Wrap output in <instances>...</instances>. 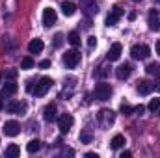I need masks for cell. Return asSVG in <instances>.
<instances>
[{"label":"cell","mask_w":160,"mask_h":158,"mask_svg":"<svg viewBox=\"0 0 160 158\" xmlns=\"http://www.w3.org/2000/svg\"><path fill=\"white\" fill-rule=\"evenodd\" d=\"M110 97H112V86H110V84L101 82V84L95 86V89H93V99H97V101H108Z\"/></svg>","instance_id":"cell-1"},{"label":"cell","mask_w":160,"mask_h":158,"mask_svg":"<svg viewBox=\"0 0 160 158\" xmlns=\"http://www.w3.org/2000/svg\"><path fill=\"white\" fill-rule=\"evenodd\" d=\"M97 121H99V125H101L102 128H108V126L114 125V121H116V114H114L112 110H108V108H102V110L97 114Z\"/></svg>","instance_id":"cell-2"},{"label":"cell","mask_w":160,"mask_h":158,"mask_svg":"<svg viewBox=\"0 0 160 158\" xmlns=\"http://www.w3.org/2000/svg\"><path fill=\"white\" fill-rule=\"evenodd\" d=\"M63 63H65L67 69H75L80 63V52L75 50V48H73V50H65V54H63Z\"/></svg>","instance_id":"cell-3"},{"label":"cell","mask_w":160,"mask_h":158,"mask_svg":"<svg viewBox=\"0 0 160 158\" xmlns=\"http://www.w3.org/2000/svg\"><path fill=\"white\" fill-rule=\"evenodd\" d=\"M52 78H48V77H43V78H39V82L36 84V89H34V95L36 97H45L47 95V91L52 87Z\"/></svg>","instance_id":"cell-4"},{"label":"cell","mask_w":160,"mask_h":158,"mask_svg":"<svg viewBox=\"0 0 160 158\" xmlns=\"http://www.w3.org/2000/svg\"><path fill=\"white\" fill-rule=\"evenodd\" d=\"M149 54H151V48H149L147 45H134V47L130 48V56H132L134 60H147Z\"/></svg>","instance_id":"cell-5"},{"label":"cell","mask_w":160,"mask_h":158,"mask_svg":"<svg viewBox=\"0 0 160 158\" xmlns=\"http://www.w3.org/2000/svg\"><path fill=\"white\" fill-rule=\"evenodd\" d=\"M80 9L86 17H93L99 13V6L95 0H80Z\"/></svg>","instance_id":"cell-6"},{"label":"cell","mask_w":160,"mask_h":158,"mask_svg":"<svg viewBox=\"0 0 160 158\" xmlns=\"http://www.w3.org/2000/svg\"><path fill=\"white\" fill-rule=\"evenodd\" d=\"M73 123H75V119H73L71 114H63V116H60V117H58V128H60V132H62V134H67V132L71 130Z\"/></svg>","instance_id":"cell-7"},{"label":"cell","mask_w":160,"mask_h":158,"mask_svg":"<svg viewBox=\"0 0 160 158\" xmlns=\"http://www.w3.org/2000/svg\"><path fill=\"white\" fill-rule=\"evenodd\" d=\"M6 112L8 114H24L26 112V104L24 102H19V101H9L8 104H6Z\"/></svg>","instance_id":"cell-8"},{"label":"cell","mask_w":160,"mask_h":158,"mask_svg":"<svg viewBox=\"0 0 160 158\" xmlns=\"http://www.w3.org/2000/svg\"><path fill=\"white\" fill-rule=\"evenodd\" d=\"M2 130H4V134H6V136L13 138V136H17V134L21 132V125H19L17 121H6Z\"/></svg>","instance_id":"cell-9"},{"label":"cell","mask_w":160,"mask_h":158,"mask_svg":"<svg viewBox=\"0 0 160 158\" xmlns=\"http://www.w3.org/2000/svg\"><path fill=\"white\" fill-rule=\"evenodd\" d=\"M121 17H123V9H121L119 6H114V9H112V11L108 13V17H106V26H116Z\"/></svg>","instance_id":"cell-10"},{"label":"cell","mask_w":160,"mask_h":158,"mask_svg":"<svg viewBox=\"0 0 160 158\" xmlns=\"http://www.w3.org/2000/svg\"><path fill=\"white\" fill-rule=\"evenodd\" d=\"M56 19H58V15H56V11L52 7H45L43 9V24L45 26H52L56 22Z\"/></svg>","instance_id":"cell-11"},{"label":"cell","mask_w":160,"mask_h":158,"mask_svg":"<svg viewBox=\"0 0 160 158\" xmlns=\"http://www.w3.org/2000/svg\"><path fill=\"white\" fill-rule=\"evenodd\" d=\"M153 87H155V84H151L149 80H138V84H136V91L140 95H149L153 91Z\"/></svg>","instance_id":"cell-12"},{"label":"cell","mask_w":160,"mask_h":158,"mask_svg":"<svg viewBox=\"0 0 160 158\" xmlns=\"http://www.w3.org/2000/svg\"><path fill=\"white\" fill-rule=\"evenodd\" d=\"M121 52H123V47H121V43H114V45L110 47V50H108L106 58H108L110 62H118V60L121 58Z\"/></svg>","instance_id":"cell-13"},{"label":"cell","mask_w":160,"mask_h":158,"mask_svg":"<svg viewBox=\"0 0 160 158\" xmlns=\"http://www.w3.org/2000/svg\"><path fill=\"white\" fill-rule=\"evenodd\" d=\"M130 73H132V65H130V63H123V65H119V67L116 69V77L119 80H127L130 77Z\"/></svg>","instance_id":"cell-14"},{"label":"cell","mask_w":160,"mask_h":158,"mask_svg":"<svg viewBox=\"0 0 160 158\" xmlns=\"http://www.w3.org/2000/svg\"><path fill=\"white\" fill-rule=\"evenodd\" d=\"M147 24H149V30H153V32H158L160 30V17H158L157 11H151V13H149Z\"/></svg>","instance_id":"cell-15"},{"label":"cell","mask_w":160,"mask_h":158,"mask_svg":"<svg viewBox=\"0 0 160 158\" xmlns=\"http://www.w3.org/2000/svg\"><path fill=\"white\" fill-rule=\"evenodd\" d=\"M43 117H45V121H48V123L56 121V104H54V102H50V104L45 106V110H43Z\"/></svg>","instance_id":"cell-16"},{"label":"cell","mask_w":160,"mask_h":158,"mask_svg":"<svg viewBox=\"0 0 160 158\" xmlns=\"http://www.w3.org/2000/svg\"><path fill=\"white\" fill-rule=\"evenodd\" d=\"M75 11H77V4H75V2H71V0H63V2H62V13H63L65 17L75 15Z\"/></svg>","instance_id":"cell-17"},{"label":"cell","mask_w":160,"mask_h":158,"mask_svg":"<svg viewBox=\"0 0 160 158\" xmlns=\"http://www.w3.org/2000/svg\"><path fill=\"white\" fill-rule=\"evenodd\" d=\"M43 48H45V45H43V41L41 39H32L30 43H28V50H30V54H39Z\"/></svg>","instance_id":"cell-18"},{"label":"cell","mask_w":160,"mask_h":158,"mask_svg":"<svg viewBox=\"0 0 160 158\" xmlns=\"http://www.w3.org/2000/svg\"><path fill=\"white\" fill-rule=\"evenodd\" d=\"M13 93H17V84L13 80L11 82H6V86L2 87V95L8 97V95H13Z\"/></svg>","instance_id":"cell-19"},{"label":"cell","mask_w":160,"mask_h":158,"mask_svg":"<svg viewBox=\"0 0 160 158\" xmlns=\"http://www.w3.org/2000/svg\"><path fill=\"white\" fill-rule=\"evenodd\" d=\"M123 145H125V136L116 134V136L112 138V141H110V147H112V149H121Z\"/></svg>","instance_id":"cell-20"},{"label":"cell","mask_w":160,"mask_h":158,"mask_svg":"<svg viewBox=\"0 0 160 158\" xmlns=\"http://www.w3.org/2000/svg\"><path fill=\"white\" fill-rule=\"evenodd\" d=\"M41 149V141L39 140H30L28 143H26V151L28 153H38Z\"/></svg>","instance_id":"cell-21"},{"label":"cell","mask_w":160,"mask_h":158,"mask_svg":"<svg viewBox=\"0 0 160 158\" xmlns=\"http://www.w3.org/2000/svg\"><path fill=\"white\" fill-rule=\"evenodd\" d=\"M21 155V149H19V145H15V143H9L8 147H6V156H19Z\"/></svg>","instance_id":"cell-22"},{"label":"cell","mask_w":160,"mask_h":158,"mask_svg":"<svg viewBox=\"0 0 160 158\" xmlns=\"http://www.w3.org/2000/svg\"><path fill=\"white\" fill-rule=\"evenodd\" d=\"M145 73L153 75V77H160V63H149L145 67Z\"/></svg>","instance_id":"cell-23"},{"label":"cell","mask_w":160,"mask_h":158,"mask_svg":"<svg viewBox=\"0 0 160 158\" xmlns=\"http://www.w3.org/2000/svg\"><path fill=\"white\" fill-rule=\"evenodd\" d=\"M67 41H69L73 47H78V45H80V36H78V32H77V30L69 32V34H67Z\"/></svg>","instance_id":"cell-24"},{"label":"cell","mask_w":160,"mask_h":158,"mask_svg":"<svg viewBox=\"0 0 160 158\" xmlns=\"http://www.w3.org/2000/svg\"><path fill=\"white\" fill-rule=\"evenodd\" d=\"M91 140H93V134H91V130L84 128V130L80 132V141H82V143H91Z\"/></svg>","instance_id":"cell-25"},{"label":"cell","mask_w":160,"mask_h":158,"mask_svg":"<svg viewBox=\"0 0 160 158\" xmlns=\"http://www.w3.org/2000/svg\"><path fill=\"white\" fill-rule=\"evenodd\" d=\"M21 69H34V60L30 58V56H24L22 60H21Z\"/></svg>","instance_id":"cell-26"},{"label":"cell","mask_w":160,"mask_h":158,"mask_svg":"<svg viewBox=\"0 0 160 158\" xmlns=\"http://www.w3.org/2000/svg\"><path fill=\"white\" fill-rule=\"evenodd\" d=\"M119 112L123 114V116H132V112H134V108L130 106V104H127V102H123L119 108Z\"/></svg>","instance_id":"cell-27"},{"label":"cell","mask_w":160,"mask_h":158,"mask_svg":"<svg viewBox=\"0 0 160 158\" xmlns=\"http://www.w3.org/2000/svg\"><path fill=\"white\" fill-rule=\"evenodd\" d=\"M151 112H157L160 110V99H151V102H149V106H147Z\"/></svg>","instance_id":"cell-28"},{"label":"cell","mask_w":160,"mask_h":158,"mask_svg":"<svg viewBox=\"0 0 160 158\" xmlns=\"http://www.w3.org/2000/svg\"><path fill=\"white\" fill-rule=\"evenodd\" d=\"M104 77H108V69L99 67V71H95V78H104Z\"/></svg>","instance_id":"cell-29"},{"label":"cell","mask_w":160,"mask_h":158,"mask_svg":"<svg viewBox=\"0 0 160 158\" xmlns=\"http://www.w3.org/2000/svg\"><path fill=\"white\" fill-rule=\"evenodd\" d=\"M6 78L15 80L17 78V69H9V71H6Z\"/></svg>","instance_id":"cell-30"},{"label":"cell","mask_w":160,"mask_h":158,"mask_svg":"<svg viewBox=\"0 0 160 158\" xmlns=\"http://www.w3.org/2000/svg\"><path fill=\"white\" fill-rule=\"evenodd\" d=\"M88 47H89V48H95V47H97V37H95V36H89V37H88Z\"/></svg>","instance_id":"cell-31"},{"label":"cell","mask_w":160,"mask_h":158,"mask_svg":"<svg viewBox=\"0 0 160 158\" xmlns=\"http://www.w3.org/2000/svg\"><path fill=\"white\" fill-rule=\"evenodd\" d=\"M145 112V106H142V104H138V106H134V112L132 114H138V116H142Z\"/></svg>","instance_id":"cell-32"},{"label":"cell","mask_w":160,"mask_h":158,"mask_svg":"<svg viewBox=\"0 0 160 158\" xmlns=\"http://www.w3.org/2000/svg\"><path fill=\"white\" fill-rule=\"evenodd\" d=\"M62 39H63V36L62 34H56L54 36V47H60L62 45Z\"/></svg>","instance_id":"cell-33"},{"label":"cell","mask_w":160,"mask_h":158,"mask_svg":"<svg viewBox=\"0 0 160 158\" xmlns=\"http://www.w3.org/2000/svg\"><path fill=\"white\" fill-rule=\"evenodd\" d=\"M47 67H50V60H43V62H39V69H47Z\"/></svg>","instance_id":"cell-34"},{"label":"cell","mask_w":160,"mask_h":158,"mask_svg":"<svg viewBox=\"0 0 160 158\" xmlns=\"http://www.w3.org/2000/svg\"><path fill=\"white\" fill-rule=\"evenodd\" d=\"M26 91H28V93H34V82H32V80L26 82Z\"/></svg>","instance_id":"cell-35"},{"label":"cell","mask_w":160,"mask_h":158,"mask_svg":"<svg viewBox=\"0 0 160 158\" xmlns=\"http://www.w3.org/2000/svg\"><path fill=\"white\" fill-rule=\"evenodd\" d=\"M130 156H132V153H130V151H123L119 158H130Z\"/></svg>","instance_id":"cell-36"},{"label":"cell","mask_w":160,"mask_h":158,"mask_svg":"<svg viewBox=\"0 0 160 158\" xmlns=\"http://www.w3.org/2000/svg\"><path fill=\"white\" fill-rule=\"evenodd\" d=\"M86 158H99L97 153H86Z\"/></svg>","instance_id":"cell-37"},{"label":"cell","mask_w":160,"mask_h":158,"mask_svg":"<svg viewBox=\"0 0 160 158\" xmlns=\"http://www.w3.org/2000/svg\"><path fill=\"white\" fill-rule=\"evenodd\" d=\"M134 19H136V13H134V11H132V13H128V21H134Z\"/></svg>","instance_id":"cell-38"},{"label":"cell","mask_w":160,"mask_h":158,"mask_svg":"<svg viewBox=\"0 0 160 158\" xmlns=\"http://www.w3.org/2000/svg\"><path fill=\"white\" fill-rule=\"evenodd\" d=\"M157 54L160 56V41H157Z\"/></svg>","instance_id":"cell-39"},{"label":"cell","mask_w":160,"mask_h":158,"mask_svg":"<svg viewBox=\"0 0 160 158\" xmlns=\"http://www.w3.org/2000/svg\"><path fill=\"white\" fill-rule=\"evenodd\" d=\"M155 87H157V91H158V93H160V80H158V82H157V86H155Z\"/></svg>","instance_id":"cell-40"},{"label":"cell","mask_w":160,"mask_h":158,"mask_svg":"<svg viewBox=\"0 0 160 158\" xmlns=\"http://www.w3.org/2000/svg\"><path fill=\"white\" fill-rule=\"evenodd\" d=\"M2 108H4V104H2V101H0V110H2Z\"/></svg>","instance_id":"cell-41"},{"label":"cell","mask_w":160,"mask_h":158,"mask_svg":"<svg viewBox=\"0 0 160 158\" xmlns=\"http://www.w3.org/2000/svg\"><path fill=\"white\" fill-rule=\"evenodd\" d=\"M132 2H142V0H132Z\"/></svg>","instance_id":"cell-42"},{"label":"cell","mask_w":160,"mask_h":158,"mask_svg":"<svg viewBox=\"0 0 160 158\" xmlns=\"http://www.w3.org/2000/svg\"><path fill=\"white\" fill-rule=\"evenodd\" d=\"M0 82H2V75H0Z\"/></svg>","instance_id":"cell-43"},{"label":"cell","mask_w":160,"mask_h":158,"mask_svg":"<svg viewBox=\"0 0 160 158\" xmlns=\"http://www.w3.org/2000/svg\"><path fill=\"white\" fill-rule=\"evenodd\" d=\"M155 2H158V4H160V0H155Z\"/></svg>","instance_id":"cell-44"}]
</instances>
